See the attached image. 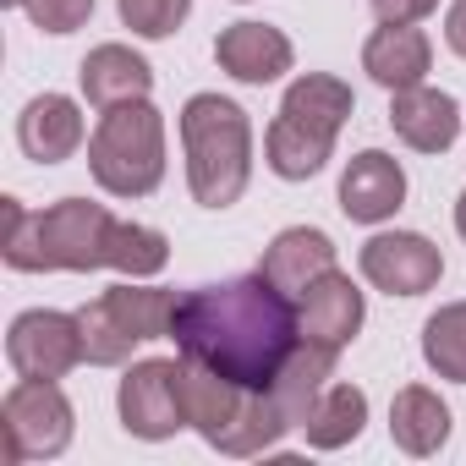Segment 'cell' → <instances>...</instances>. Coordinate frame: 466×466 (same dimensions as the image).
<instances>
[{
	"instance_id": "cell-11",
	"label": "cell",
	"mask_w": 466,
	"mask_h": 466,
	"mask_svg": "<svg viewBox=\"0 0 466 466\" xmlns=\"http://www.w3.org/2000/svg\"><path fill=\"white\" fill-rule=\"evenodd\" d=\"M214 61H219V72H230L237 83L264 88V83H275V77L291 72L297 50H291V39H286L280 28H269V23H230V28H219V39H214Z\"/></svg>"
},
{
	"instance_id": "cell-21",
	"label": "cell",
	"mask_w": 466,
	"mask_h": 466,
	"mask_svg": "<svg viewBox=\"0 0 466 466\" xmlns=\"http://www.w3.org/2000/svg\"><path fill=\"white\" fill-rule=\"evenodd\" d=\"M362 428H368V395L357 384H329L319 395L313 417L302 422L313 450H346L351 439H362Z\"/></svg>"
},
{
	"instance_id": "cell-12",
	"label": "cell",
	"mask_w": 466,
	"mask_h": 466,
	"mask_svg": "<svg viewBox=\"0 0 466 466\" xmlns=\"http://www.w3.org/2000/svg\"><path fill=\"white\" fill-rule=\"evenodd\" d=\"M400 203H406V170H400L395 154L362 148V154L340 170V208H346V219L379 225V219H390Z\"/></svg>"
},
{
	"instance_id": "cell-25",
	"label": "cell",
	"mask_w": 466,
	"mask_h": 466,
	"mask_svg": "<svg viewBox=\"0 0 466 466\" xmlns=\"http://www.w3.org/2000/svg\"><path fill=\"white\" fill-rule=\"evenodd\" d=\"M116 12L137 39H170L187 23L192 0H116Z\"/></svg>"
},
{
	"instance_id": "cell-10",
	"label": "cell",
	"mask_w": 466,
	"mask_h": 466,
	"mask_svg": "<svg viewBox=\"0 0 466 466\" xmlns=\"http://www.w3.org/2000/svg\"><path fill=\"white\" fill-rule=\"evenodd\" d=\"M362 319H368V302H362V291L351 286V275H340V269L319 275V280L297 297L302 340H319V346H329V351H346V346L357 340Z\"/></svg>"
},
{
	"instance_id": "cell-20",
	"label": "cell",
	"mask_w": 466,
	"mask_h": 466,
	"mask_svg": "<svg viewBox=\"0 0 466 466\" xmlns=\"http://www.w3.org/2000/svg\"><path fill=\"white\" fill-rule=\"evenodd\" d=\"M105 308H110V319L143 346V340H165L170 335V313H176V291H165V286H110L105 297H99Z\"/></svg>"
},
{
	"instance_id": "cell-16",
	"label": "cell",
	"mask_w": 466,
	"mask_h": 466,
	"mask_svg": "<svg viewBox=\"0 0 466 466\" xmlns=\"http://www.w3.org/2000/svg\"><path fill=\"white\" fill-rule=\"evenodd\" d=\"M17 143L34 165H61L83 148V110L66 94H39L17 116Z\"/></svg>"
},
{
	"instance_id": "cell-17",
	"label": "cell",
	"mask_w": 466,
	"mask_h": 466,
	"mask_svg": "<svg viewBox=\"0 0 466 466\" xmlns=\"http://www.w3.org/2000/svg\"><path fill=\"white\" fill-rule=\"evenodd\" d=\"M258 269L297 302L319 275L335 269V242L324 237L319 225H291V230H280V237L264 248V264H258Z\"/></svg>"
},
{
	"instance_id": "cell-23",
	"label": "cell",
	"mask_w": 466,
	"mask_h": 466,
	"mask_svg": "<svg viewBox=\"0 0 466 466\" xmlns=\"http://www.w3.org/2000/svg\"><path fill=\"white\" fill-rule=\"evenodd\" d=\"M422 362L439 379L466 384V302H450L422 324Z\"/></svg>"
},
{
	"instance_id": "cell-24",
	"label": "cell",
	"mask_w": 466,
	"mask_h": 466,
	"mask_svg": "<svg viewBox=\"0 0 466 466\" xmlns=\"http://www.w3.org/2000/svg\"><path fill=\"white\" fill-rule=\"evenodd\" d=\"M77 324H83V357L94 362V368H121L127 357H132V335H121V324L105 313V302L94 297L88 308H77Z\"/></svg>"
},
{
	"instance_id": "cell-14",
	"label": "cell",
	"mask_w": 466,
	"mask_h": 466,
	"mask_svg": "<svg viewBox=\"0 0 466 466\" xmlns=\"http://www.w3.org/2000/svg\"><path fill=\"white\" fill-rule=\"evenodd\" d=\"M428 66H433V45L417 23H379V34L362 45V72L390 94L428 83Z\"/></svg>"
},
{
	"instance_id": "cell-7",
	"label": "cell",
	"mask_w": 466,
	"mask_h": 466,
	"mask_svg": "<svg viewBox=\"0 0 466 466\" xmlns=\"http://www.w3.org/2000/svg\"><path fill=\"white\" fill-rule=\"evenodd\" d=\"M121 428L132 439H176L187 428V400H181V357H148V362H132L127 379H121Z\"/></svg>"
},
{
	"instance_id": "cell-15",
	"label": "cell",
	"mask_w": 466,
	"mask_h": 466,
	"mask_svg": "<svg viewBox=\"0 0 466 466\" xmlns=\"http://www.w3.org/2000/svg\"><path fill=\"white\" fill-rule=\"evenodd\" d=\"M77 83H83V99H88L94 110H116V105H137V99H148V88H154V66H148L137 50H127V45H99V50L83 56Z\"/></svg>"
},
{
	"instance_id": "cell-22",
	"label": "cell",
	"mask_w": 466,
	"mask_h": 466,
	"mask_svg": "<svg viewBox=\"0 0 466 466\" xmlns=\"http://www.w3.org/2000/svg\"><path fill=\"white\" fill-rule=\"evenodd\" d=\"M170 264V242L159 237L154 225H137V219H116L110 225V269L127 275V280H148Z\"/></svg>"
},
{
	"instance_id": "cell-9",
	"label": "cell",
	"mask_w": 466,
	"mask_h": 466,
	"mask_svg": "<svg viewBox=\"0 0 466 466\" xmlns=\"http://www.w3.org/2000/svg\"><path fill=\"white\" fill-rule=\"evenodd\" d=\"M444 275V258L428 237L417 230H384L362 248V280L373 291H390V297H422L433 291Z\"/></svg>"
},
{
	"instance_id": "cell-6",
	"label": "cell",
	"mask_w": 466,
	"mask_h": 466,
	"mask_svg": "<svg viewBox=\"0 0 466 466\" xmlns=\"http://www.w3.org/2000/svg\"><path fill=\"white\" fill-rule=\"evenodd\" d=\"M0 428H6V461H56L72 444V400L56 379H17L0 400Z\"/></svg>"
},
{
	"instance_id": "cell-3",
	"label": "cell",
	"mask_w": 466,
	"mask_h": 466,
	"mask_svg": "<svg viewBox=\"0 0 466 466\" xmlns=\"http://www.w3.org/2000/svg\"><path fill=\"white\" fill-rule=\"evenodd\" d=\"M181 148H187V187L203 208H230L253 176V127L237 99L192 94L181 105Z\"/></svg>"
},
{
	"instance_id": "cell-4",
	"label": "cell",
	"mask_w": 466,
	"mask_h": 466,
	"mask_svg": "<svg viewBox=\"0 0 466 466\" xmlns=\"http://www.w3.org/2000/svg\"><path fill=\"white\" fill-rule=\"evenodd\" d=\"M357 99H351V83L329 77V72H302L286 99H280V116L269 121L264 132V154H269V170L280 181H308L329 165L335 154V137L340 127L351 121Z\"/></svg>"
},
{
	"instance_id": "cell-8",
	"label": "cell",
	"mask_w": 466,
	"mask_h": 466,
	"mask_svg": "<svg viewBox=\"0 0 466 466\" xmlns=\"http://www.w3.org/2000/svg\"><path fill=\"white\" fill-rule=\"evenodd\" d=\"M6 362L17 368V379H66L77 362H88L77 313H56V308L17 313L6 329Z\"/></svg>"
},
{
	"instance_id": "cell-26",
	"label": "cell",
	"mask_w": 466,
	"mask_h": 466,
	"mask_svg": "<svg viewBox=\"0 0 466 466\" xmlns=\"http://www.w3.org/2000/svg\"><path fill=\"white\" fill-rule=\"evenodd\" d=\"M39 34H77L94 17V0H28L23 6Z\"/></svg>"
},
{
	"instance_id": "cell-19",
	"label": "cell",
	"mask_w": 466,
	"mask_h": 466,
	"mask_svg": "<svg viewBox=\"0 0 466 466\" xmlns=\"http://www.w3.org/2000/svg\"><path fill=\"white\" fill-rule=\"evenodd\" d=\"M390 439L406 455H439L450 439V406L428 384H406L390 400Z\"/></svg>"
},
{
	"instance_id": "cell-28",
	"label": "cell",
	"mask_w": 466,
	"mask_h": 466,
	"mask_svg": "<svg viewBox=\"0 0 466 466\" xmlns=\"http://www.w3.org/2000/svg\"><path fill=\"white\" fill-rule=\"evenodd\" d=\"M444 45L466 61V0H455V6L444 12Z\"/></svg>"
},
{
	"instance_id": "cell-29",
	"label": "cell",
	"mask_w": 466,
	"mask_h": 466,
	"mask_svg": "<svg viewBox=\"0 0 466 466\" xmlns=\"http://www.w3.org/2000/svg\"><path fill=\"white\" fill-rule=\"evenodd\" d=\"M455 230H461V242H466V192L455 198Z\"/></svg>"
},
{
	"instance_id": "cell-30",
	"label": "cell",
	"mask_w": 466,
	"mask_h": 466,
	"mask_svg": "<svg viewBox=\"0 0 466 466\" xmlns=\"http://www.w3.org/2000/svg\"><path fill=\"white\" fill-rule=\"evenodd\" d=\"M0 6H28V0H0Z\"/></svg>"
},
{
	"instance_id": "cell-13",
	"label": "cell",
	"mask_w": 466,
	"mask_h": 466,
	"mask_svg": "<svg viewBox=\"0 0 466 466\" xmlns=\"http://www.w3.org/2000/svg\"><path fill=\"white\" fill-rule=\"evenodd\" d=\"M390 127H395V137H400L406 148H417V154H444V148L461 137V105H455L444 88L417 83V88L390 94Z\"/></svg>"
},
{
	"instance_id": "cell-1",
	"label": "cell",
	"mask_w": 466,
	"mask_h": 466,
	"mask_svg": "<svg viewBox=\"0 0 466 466\" xmlns=\"http://www.w3.org/2000/svg\"><path fill=\"white\" fill-rule=\"evenodd\" d=\"M170 340L181 357L258 390L280 373V362L302 340V324H297V302L258 269L242 280H219L176 297Z\"/></svg>"
},
{
	"instance_id": "cell-5",
	"label": "cell",
	"mask_w": 466,
	"mask_h": 466,
	"mask_svg": "<svg viewBox=\"0 0 466 466\" xmlns=\"http://www.w3.org/2000/svg\"><path fill=\"white\" fill-rule=\"evenodd\" d=\"M88 170L110 198H148L165 181V116L148 99L105 110L88 137Z\"/></svg>"
},
{
	"instance_id": "cell-18",
	"label": "cell",
	"mask_w": 466,
	"mask_h": 466,
	"mask_svg": "<svg viewBox=\"0 0 466 466\" xmlns=\"http://www.w3.org/2000/svg\"><path fill=\"white\" fill-rule=\"evenodd\" d=\"M335 357H340V351H329V346H319V340H297L291 357L280 362V373L269 379V390H275L280 411L291 417V428H302V422L313 417L319 395H324L329 379H335Z\"/></svg>"
},
{
	"instance_id": "cell-27",
	"label": "cell",
	"mask_w": 466,
	"mask_h": 466,
	"mask_svg": "<svg viewBox=\"0 0 466 466\" xmlns=\"http://www.w3.org/2000/svg\"><path fill=\"white\" fill-rule=\"evenodd\" d=\"M368 6H373L379 23H422L439 0H368Z\"/></svg>"
},
{
	"instance_id": "cell-2",
	"label": "cell",
	"mask_w": 466,
	"mask_h": 466,
	"mask_svg": "<svg viewBox=\"0 0 466 466\" xmlns=\"http://www.w3.org/2000/svg\"><path fill=\"white\" fill-rule=\"evenodd\" d=\"M0 258L17 275H88V269H110V225L116 214L88 203V198H61L45 214H28L17 198H0Z\"/></svg>"
}]
</instances>
